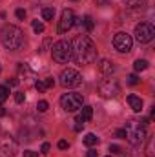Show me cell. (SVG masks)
I'll return each instance as SVG.
<instances>
[{"label": "cell", "instance_id": "cell-26", "mask_svg": "<svg viewBox=\"0 0 155 157\" xmlns=\"http://www.w3.org/2000/svg\"><path fill=\"white\" fill-rule=\"evenodd\" d=\"M15 101H17L18 104H22V102L26 101V95H24L22 91H17V93H15Z\"/></svg>", "mask_w": 155, "mask_h": 157}, {"label": "cell", "instance_id": "cell-18", "mask_svg": "<svg viewBox=\"0 0 155 157\" xmlns=\"http://www.w3.org/2000/svg\"><path fill=\"white\" fill-rule=\"evenodd\" d=\"M80 20H82L80 24H84V28H86L88 31H93V28H95V24H93V18H91L89 15H86V17H84V18H80Z\"/></svg>", "mask_w": 155, "mask_h": 157}, {"label": "cell", "instance_id": "cell-20", "mask_svg": "<svg viewBox=\"0 0 155 157\" xmlns=\"http://www.w3.org/2000/svg\"><path fill=\"white\" fill-rule=\"evenodd\" d=\"M126 7H131V9H137V7H142L144 6V0H124Z\"/></svg>", "mask_w": 155, "mask_h": 157}, {"label": "cell", "instance_id": "cell-6", "mask_svg": "<svg viewBox=\"0 0 155 157\" xmlns=\"http://www.w3.org/2000/svg\"><path fill=\"white\" fill-rule=\"evenodd\" d=\"M82 95L80 93H64L60 97V106L66 112H77L78 108H82Z\"/></svg>", "mask_w": 155, "mask_h": 157}, {"label": "cell", "instance_id": "cell-31", "mask_svg": "<svg viewBox=\"0 0 155 157\" xmlns=\"http://www.w3.org/2000/svg\"><path fill=\"white\" fill-rule=\"evenodd\" d=\"M117 137H120V139H126V132H124V128H120V130H117L115 132Z\"/></svg>", "mask_w": 155, "mask_h": 157}, {"label": "cell", "instance_id": "cell-39", "mask_svg": "<svg viewBox=\"0 0 155 157\" xmlns=\"http://www.w3.org/2000/svg\"><path fill=\"white\" fill-rule=\"evenodd\" d=\"M108 157H112V155H108Z\"/></svg>", "mask_w": 155, "mask_h": 157}, {"label": "cell", "instance_id": "cell-11", "mask_svg": "<svg viewBox=\"0 0 155 157\" xmlns=\"http://www.w3.org/2000/svg\"><path fill=\"white\" fill-rule=\"evenodd\" d=\"M17 154V144L13 141H2L0 143V157H13Z\"/></svg>", "mask_w": 155, "mask_h": 157}, {"label": "cell", "instance_id": "cell-29", "mask_svg": "<svg viewBox=\"0 0 155 157\" xmlns=\"http://www.w3.org/2000/svg\"><path fill=\"white\" fill-rule=\"evenodd\" d=\"M49 150H51V146H49V143H44L42 144V148H40V152L46 155V154H49Z\"/></svg>", "mask_w": 155, "mask_h": 157}, {"label": "cell", "instance_id": "cell-14", "mask_svg": "<svg viewBox=\"0 0 155 157\" xmlns=\"http://www.w3.org/2000/svg\"><path fill=\"white\" fill-rule=\"evenodd\" d=\"M128 104L131 106V110L133 112H142V99L141 97H137V95H128Z\"/></svg>", "mask_w": 155, "mask_h": 157}, {"label": "cell", "instance_id": "cell-36", "mask_svg": "<svg viewBox=\"0 0 155 157\" xmlns=\"http://www.w3.org/2000/svg\"><path fill=\"white\" fill-rule=\"evenodd\" d=\"M9 84H11V86H18V78H11Z\"/></svg>", "mask_w": 155, "mask_h": 157}, {"label": "cell", "instance_id": "cell-23", "mask_svg": "<svg viewBox=\"0 0 155 157\" xmlns=\"http://www.w3.org/2000/svg\"><path fill=\"white\" fill-rule=\"evenodd\" d=\"M7 97H9V90H7V86H0V104L6 102Z\"/></svg>", "mask_w": 155, "mask_h": 157}, {"label": "cell", "instance_id": "cell-27", "mask_svg": "<svg viewBox=\"0 0 155 157\" xmlns=\"http://www.w3.org/2000/svg\"><path fill=\"white\" fill-rule=\"evenodd\" d=\"M110 152H112V154H115V155H119V154H122V148H120V146H117V144H110Z\"/></svg>", "mask_w": 155, "mask_h": 157}, {"label": "cell", "instance_id": "cell-4", "mask_svg": "<svg viewBox=\"0 0 155 157\" xmlns=\"http://www.w3.org/2000/svg\"><path fill=\"white\" fill-rule=\"evenodd\" d=\"M51 57L59 64H68L71 60V42L70 40H59L51 49Z\"/></svg>", "mask_w": 155, "mask_h": 157}, {"label": "cell", "instance_id": "cell-21", "mask_svg": "<svg viewBox=\"0 0 155 157\" xmlns=\"http://www.w3.org/2000/svg\"><path fill=\"white\" fill-rule=\"evenodd\" d=\"M153 137H148V144H146V157H155L153 152Z\"/></svg>", "mask_w": 155, "mask_h": 157}, {"label": "cell", "instance_id": "cell-24", "mask_svg": "<svg viewBox=\"0 0 155 157\" xmlns=\"http://www.w3.org/2000/svg\"><path fill=\"white\" fill-rule=\"evenodd\" d=\"M33 31L35 33H42L44 31V24L39 22V20H33Z\"/></svg>", "mask_w": 155, "mask_h": 157}, {"label": "cell", "instance_id": "cell-5", "mask_svg": "<svg viewBox=\"0 0 155 157\" xmlns=\"http://www.w3.org/2000/svg\"><path fill=\"white\" fill-rule=\"evenodd\" d=\"M155 37V28L150 22H141L135 26V40L139 44H148Z\"/></svg>", "mask_w": 155, "mask_h": 157}, {"label": "cell", "instance_id": "cell-34", "mask_svg": "<svg viewBox=\"0 0 155 157\" xmlns=\"http://www.w3.org/2000/svg\"><path fill=\"white\" fill-rule=\"evenodd\" d=\"M59 148L60 150H66L68 148V141H59Z\"/></svg>", "mask_w": 155, "mask_h": 157}, {"label": "cell", "instance_id": "cell-33", "mask_svg": "<svg viewBox=\"0 0 155 157\" xmlns=\"http://www.w3.org/2000/svg\"><path fill=\"white\" fill-rule=\"evenodd\" d=\"M86 157H99V152H97V150H93V148H91V150H89V152H88V154H86Z\"/></svg>", "mask_w": 155, "mask_h": 157}, {"label": "cell", "instance_id": "cell-32", "mask_svg": "<svg viewBox=\"0 0 155 157\" xmlns=\"http://www.w3.org/2000/svg\"><path fill=\"white\" fill-rule=\"evenodd\" d=\"M37 155H39V154L33 152V150H26V152H24V157H37Z\"/></svg>", "mask_w": 155, "mask_h": 157}, {"label": "cell", "instance_id": "cell-28", "mask_svg": "<svg viewBox=\"0 0 155 157\" xmlns=\"http://www.w3.org/2000/svg\"><path fill=\"white\" fill-rule=\"evenodd\" d=\"M128 84H130V86L139 84V77H137V75H130V77H128Z\"/></svg>", "mask_w": 155, "mask_h": 157}, {"label": "cell", "instance_id": "cell-12", "mask_svg": "<svg viewBox=\"0 0 155 157\" xmlns=\"http://www.w3.org/2000/svg\"><path fill=\"white\" fill-rule=\"evenodd\" d=\"M91 117H93V108L91 106H82V112L77 115V121L75 122H82L84 124V122H88Z\"/></svg>", "mask_w": 155, "mask_h": 157}, {"label": "cell", "instance_id": "cell-8", "mask_svg": "<svg viewBox=\"0 0 155 157\" xmlns=\"http://www.w3.org/2000/svg\"><path fill=\"white\" fill-rule=\"evenodd\" d=\"M99 93L104 99H112V97H117L120 93V86L115 78H106L99 84Z\"/></svg>", "mask_w": 155, "mask_h": 157}, {"label": "cell", "instance_id": "cell-9", "mask_svg": "<svg viewBox=\"0 0 155 157\" xmlns=\"http://www.w3.org/2000/svg\"><path fill=\"white\" fill-rule=\"evenodd\" d=\"M113 46H115V49L119 53H130L131 46H133V39H131V35L120 31V33H117L115 39H113Z\"/></svg>", "mask_w": 155, "mask_h": 157}, {"label": "cell", "instance_id": "cell-17", "mask_svg": "<svg viewBox=\"0 0 155 157\" xmlns=\"http://www.w3.org/2000/svg\"><path fill=\"white\" fill-rule=\"evenodd\" d=\"M99 141H100V139H99L95 133H86V137H84V144L89 146V148H91V146H97Z\"/></svg>", "mask_w": 155, "mask_h": 157}, {"label": "cell", "instance_id": "cell-19", "mask_svg": "<svg viewBox=\"0 0 155 157\" xmlns=\"http://www.w3.org/2000/svg\"><path fill=\"white\" fill-rule=\"evenodd\" d=\"M53 17H55V9L53 7H44L42 9V18L44 20H53Z\"/></svg>", "mask_w": 155, "mask_h": 157}, {"label": "cell", "instance_id": "cell-3", "mask_svg": "<svg viewBox=\"0 0 155 157\" xmlns=\"http://www.w3.org/2000/svg\"><path fill=\"white\" fill-rule=\"evenodd\" d=\"M124 132H126V139H128V143L133 144V146H139V144L148 137V135H146V128H144V124L139 122V121H128Z\"/></svg>", "mask_w": 155, "mask_h": 157}, {"label": "cell", "instance_id": "cell-15", "mask_svg": "<svg viewBox=\"0 0 155 157\" xmlns=\"http://www.w3.org/2000/svg\"><path fill=\"white\" fill-rule=\"evenodd\" d=\"M18 73H20V77H24L26 80H29V78H35V71L29 68V64H26V62H22V64H18Z\"/></svg>", "mask_w": 155, "mask_h": 157}, {"label": "cell", "instance_id": "cell-2", "mask_svg": "<svg viewBox=\"0 0 155 157\" xmlns=\"http://www.w3.org/2000/svg\"><path fill=\"white\" fill-rule=\"evenodd\" d=\"M0 40L2 46L9 51H17L24 46V31L13 24H6L0 31Z\"/></svg>", "mask_w": 155, "mask_h": 157}, {"label": "cell", "instance_id": "cell-30", "mask_svg": "<svg viewBox=\"0 0 155 157\" xmlns=\"http://www.w3.org/2000/svg\"><path fill=\"white\" fill-rule=\"evenodd\" d=\"M17 18L24 20V18H26V11H24V9H17Z\"/></svg>", "mask_w": 155, "mask_h": 157}, {"label": "cell", "instance_id": "cell-22", "mask_svg": "<svg viewBox=\"0 0 155 157\" xmlns=\"http://www.w3.org/2000/svg\"><path fill=\"white\" fill-rule=\"evenodd\" d=\"M135 71H144L146 68H148V60H142V59H139V60H135Z\"/></svg>", "mask_w": 155, "mask_h": 157}, {"label": "cell", "instance_id": "cell-16", "mask_svg": "<svg viewBox=\"0 0 155 157\" xmlns=\"http://www.w3.org/2000/svg\"><path fill=\"white\" fill-rule=\"evenodd\" d=\"M99 70H100V73H104V75H110V73H113V70H115V66H113V62H110V60H100L99 62Z\"/></svg>", "mask_w": 155, "mask_h": 157}, {"label": "cell", "instance_id": "cell-25", "mask_svg": "<svg viewBox=\"0 0 155 157\" xmlns=\"http://www.w3.org/2000/svg\"><path fill=\"white\" fill-rule=\"evenodd\" d=\"M37 108H39V112H47V108H49V104H47V101H39V104H37Z\"/></svg>", "mask_w": 155, "mask_h": 157}, {"label": "cell", "instance_id": "cell-10", "mask_svg": "<svg viewBox=\"0 0 155 157\" xmlns=\"http://www.w3.org/2000/svg\"><path fill=\"white\" fill-rule=\"evenodd\" d=\"M75 13L71 11V9H64L62 11V17H60V20H59V33L60 35H64V33H68L73 26H75Z\"/></svg>", "mask_w": 155, "mask_h": 157}, {"label": "cell", "instance_id": "cell-7", "mask_svg": "<svg viewBox=\"0 0 155 157\" xmlns=\"http://www.w3.org/2000/svg\"><path fill=\"white\" fill-rule=\"evenodd\" d=\"M80 82H82V77H80V73H78L77 70H73V68H66L60 73V84L64 88H77V86H80Z\"/></svg>", "mask_w": 155, "mask_h": 157}, {"label": "cell", "instance_id": "cell-37", "mask_svg": "<svg viewBox=\"0 0 155 157\" xmlns=\"http://www.w3.org/2000/svg\"><path fill=\"white\" fill-rule=\"evenodd\" d=\"M4 115H6V110H4V108H2V104H0V117H4Z\"/></svg>", "mask_w": 155, "mask_h": 157}, {"label": "cell", "instance_id": "cell-38", "mask_svg": "<svg viewBox=\"0 0 155 157\" xmlns=\"http://www.w3.org/2000/svg\"><path fill=\"white\" fill-rule=\"evenodd\" d=\"M0 71H2V68H0Z\"/></svg>", "mask_w": 155, "mask_h": 157}, {"label": "cell", "instance_id": "cell-35", "mask_svg": "<svg viewBox=\"0 0 155 157\" xmlns=\"http://www.w3.org/2000/svg\"><path fill=\"white\" fill-rule=\"evenodd\" d=\"M82 126H84L82 122H77V124H75V132H80V130H82Z\"/></svg>", "mask_w": 155, "mask_h": 157}, {"label": "cell", "instance_id": "cell-13", "mask_svg": "<svg viewBox=\"0 0 155 157\" xmlns=\"http://www.w3.org/2000/svg\"><path fill=\"white\" fill-rule=\"evenodd\" d=\"M51 86H55V80L53 77H47V78H42V80H37L35 82V88L39 90V93H44L47 88H51Z\"/></svg>", "mask_w": 155, "mask_h": 157}, {"label": "cell", "instance_id": "cell-1", "mask_svg": "<svg viewBox=\"0 0 155 157\" xmlns=\"http://www.w3.org/2000/svg\"><path fill=\"white\" fill-rule=\"evenodd\" d=\"M71 57L77 64H91L97 59V48L93 40L86 35H78L71 42Z\"/></svg>", "mask_w": 155, "mask_h": 157}]
</instances>
